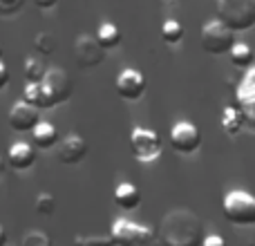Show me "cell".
I'll use <instances>...</instances> for the list:
<instances>
[{"label":"cell","mask_w":255,"mask_h":246,"mask_svg":"<svg viewBox=\"0 0 255 246\" xmlns=\"http://www.w3.org/2000/svg\"><path fill=\"white\" fill-rule=\"evenodd\" d=\"M0 246H7V231L2 224H0Z\"/></svg>","instance_id":"cell-31"},{"label":"cell","mask_w":255,"mask_h":246,"mask_svg":"<svg viewBox=\"0 0 255 246\" xmlns=\"http://www.w3.org/2000/svg\"><path fill=\"white\" fill-rule=\"evenodd\" d=\"M242 127H244L242 112L233 106L224 108V112H222V130H224L229 136H238L240 132H242Z\"/></svg>","instance_id":"cell-19"},{"label":"cell","mask_w":255,"mask_h":246,"mask_svg":"<svg viewBox=\"0 0 255 246\" xmlns=\"http://www.w3.org/2000/svg\"><path fill=\"white\" fill-rule=\"evenodd\" d=\"M184 25H181L179 20H175V18H168V20H163L161 25V38L166 45H179L181 40H184Z\"/></svg>","instance_id":"cell-21"},{"label":"cell","mask_w":255,"mask_h":246,"mask_svg":"<svg viewBox=\"0 0 255 246\" xmlns=\"http://www.w3.org/2000/svg\"><path fill=\"white\" fill-rule=\"evenodd\" d=\"M204 224L188 208H175L159 224V244L161 246H202Z\"/></svg>","instance_id":"cell-1"},{"label":"cell","mask_w":255,"mask_h":246,"mask_svg":"<svg viewBox=\"0 0 255 246\" xmlns=\"http://www.w3.org/2000/svg\"><path fill=\"white\" fill-rule=\"evenodd\" d=\"M88 154V141L79 134H67L65 139H58L56 143V157L65 166H76Z\"/></svg>","instance_id":"cell-11"},{"label":"cell","mask_w":255,"mask_h":246,"mask_svg":"<svg viewBox=\"0 0 255 246\" xmlns=\"http://www.w3.org/2000/svg\"><path fill=\"white\" fill-rule=\"evenodd\" d=\"M20 246H52V240H49V235L43 233V231H27V233L22 235Z\"/></svg>","instance_id":"cell-26"},{"label":"cell","mask_w":255,"mask_h":246,"mask_svg":"<svg viewBox=\"0 0 255 246\" xmlns=\"http://www.w3.org/2000/svg\"><path fill=\"white\" fill-rule=\"evenodd\" d=\"M34 208H36V213H38V215L49 217L54 211H56V199H54L52 193H38Z\"/></svg>","instance_id":"cell-24"},{"label":"cell","mask_w":255,"mask_h":246,"mask_svg":"<svg viewBox=\"0 0 255 246\" xmlns=\"http://www.w3.org/2000/svg\"><path fill=\"white\" fill-rule=\"evenodd\" d=\"M56 2L58 0H34V4L38 9H52V7H56Z\"/></svg>","instance_id":"cell-30"},{"label":"cell","mask_w":255,"mask_h":246,"mask_svg":"<svg viewBox=\"0 0 255 246\" xmlns=\"http://www.w3.org/2000/svg\"><path fill=\"white\" fill-rule=\"evenodd\" d=\"M43 83V90L47 92L52 106H63L72 99V92H74V83H72L70 74L61 67H47L45 72V79L40 81Z\"/></svg>","instance_id":"cell-8"},{"label":"cell","mask_w":255,"mask_h":246,"mask_svg":"<svg viewBox=\"0 0 255 246\" xmlns=\"http://www.w3.org/2000/svg\"><path fill=\"white\" fill-rule=\"evenodd\" d=\"M31 132H34V145L40 150H49L58 143V130L49 121H38V125Z\"/></svg>","instance_id":"cell-16"},{"label":"cell","mask_w":255,"mask_h":246,"mask_svg":"<svg viewBox=\"0 0 255 246\" xmlns=\"http://www.w3.org/2000/svg\"><path fill=\"white\" fill-rule=\"evenodd\" d=\"M2 170H4V159L0 157V172H2Z\"/></svg>","instance_id":"cell-32"},{"label":"cell","mask_w":255,"mask_h":246,"mask_svg":"<svg viewBox=\"0 0 255 246\" xmlns=\"http://www.w3.org/2000/svg\"><path fill=\"white\" fill-rule=\"evenodd\" d=\"M168 143L175 152L179 154H195L202 148V132L195 123L190 121H177L170 127V134H168Z\"/></svg>","instance_id":"cell-7"},{"label":"cell","mask_w":255,"mask_h":246,"mask_svg":"<svg viewBox=\"0 0 255 246\" xmlns=\"http://www.w3.org/2000/svg\"><path fill=\"white\" fill-rule=\"evenodd\" d=\"M106 58V49L99 45V40L94 36H79L74 43V61L79 67L83 70H92V67H99Z\"/></svg>","instance_id":"cell-9"},{"label":"cell","mask_w":255,"mask_h":246,"mask_svg":"<svg viewBox=\"0 0 255 246\" xmlns=\"http://www.w3.org/2000/svg\"><path fill=\"white\" fill-rule=\"evenodd\" d=\"M110 238L115 240V246H161L159 238L150 226L136 224L132 220H117L110 229Z\"/></svg>","instance_id":"cell-4"},{"label":"cell","mask_w":255,"mask_h":246,"mask_svg":"<svg viewBox=\"0 0 255 246\" xmlns=\"http://www.w3.org/2000/svg\"><path fill=\"white\" fill-rule=\"evenodd\" d=\"M163 2H175V0H163Z\"/></svg>","instance_id":"cell-34"},{"label":"cell","mask_w":255,"mask_h":246,"mask_svg":"<svg viewBox=\"0 0 255 246\" xmlns=\"http://www.w3.org/2000/svg\"><path fill=\"white\" fill-rule=\"evenodd\" d=\"M22 101L38 108V110H49V108H54L47 92L43 90V83H27L25 90H22Z\"/></svg>","instance_id":"cell-17"},{"label":"cell","mask_w":255,"mask_h":246,"mask_svg":"<svg viewBox=\"0 0 255 246\" xmlns=\"http://www.w3.org/2000/svg\"><path fill=\"white\" fill-rule=\"evenodd\" d=\"M202 246H229V242H226L222 235H206Z\"/></svg>","instance_id":"cell-28"},{"label":"cell","mask_w":255,"mask_h":246,"mask_svg":"<svg viewBox=\"0 0 255 246\" xmlns=\"http://www.w3.org/2000/svg\"><path fill=\"white\" fill-rule=\"evenodd\" d=\"M9 127L16 132H31L36 125H38L40 121V110L34 106H29V103L25 101H18L11 106V110H9Z\"/></svg>","instance_id":"cell-12"},{"label":"cell","mask_w":255,"mask_h":246,"mask_svg":"<svg viewBox=\"0 0 255 246\" xmlns=\"http://www.w3.org/2000/svg\"><path fill=\"white\" fill-rule=\"evenodd\" d=\"M222 213L233 226H255V195L247 190H231L222 199Z\"/></svg>","instance_id":"cell-3"},{"label":"cell","mask_w":255,"mask_h":246,"mask_svg":"<svg viewBox=\"0 0 255 246\" xmlns=\"http://www.w3.org/2000/svg\"><path fill=\"white\" fill-rule=\"evenodd\" d=\"M7 83H9V70H7V65L0 61V90L7 88Z\"/></svg>","instance_id":"cell-29"},{"label":"cell","mask_w":255,"mask_h":246,"mask_svg":"<svg viewBox=\"0 0 255 246\" xmlns=\"http://www.w3.org/2000/svg\"><path fill=\"white\" fill-rule=\"evenodd\" d=\"M217 20L233 34L255 27V0H217Z\"/></svg>","instance_id":"cell-2"},{"label":"cell","mask_w":255,"mask_h":246,"mask_svg":"<svg viewBox=\"0 0 255 246\" xmlns=\"http://www.w3.org/2000/svg\"><path fill=\"white\" fill-rule=\"evenodd\" d=\"M235 45V34L220 20H211L202 27V49L211 56H229Z\"/></svg>","instance_id":"cell-5"},{"label":"cell","mask_w":255,"mask_h":246,"mask_svg":"<svg viewBox=\"0 0 255 246\" xmlns=\"http://www.w3.org/2000/svg\"><path fill=\"white\" fill-rule=\"evenodd\" d=\"M74 246H115L110 235H76Z\"/></svg>","instance_id":"cell-25"},{"label":"cell","mask_w":255,"mask_h":246,"mask_svg":"<svg viewBox=\"0 0 255 246\" xmlns=\"http://www.w3.org/2000/svg\"><path fill=\"white\" fill-rule=\"evenodd\" d=\"M115 204L124 211H134L141 204V190L130 181H121L115 188Z\"/></svg>","instance_id":"cell-15"},{"label":"cell","mask_w":255,"mask_h":246,"mask_svg":"<svg viewBox=\"0 0 255 246\" xmlns=\"http://www.w3.org/2000/svg\"><path fill=\"white\" fill-rule=\"evenodd\" d=\"M2 52H4V49H2V45H0V61H2Z\"/></svg>","instance_id":"cell-33"},{"label":"cell","mask_w":255,"mask_h":246,"mask_svg":"<svg viewBox=\"0 0 255 246\" xmlns=\"http://www.w3.org/2000/svg\"><path fill=\"white\" fill-rule=\"evenodd\" d=\"M117 94H119L124 101H139L145 92V76L141 74L139 70H132V67H126V70L119 72L115 81Z\"/></svg>","instance_id":"cell-10"},{"label":"cell","mask_w":255,"mask_h":246,"mask_svg":"<svg viewBox=\"0 0 255 246\" xmlns=\"http://www.w3.org/2000/svg\"><path fill=\"white\" fill-rule=\"evenodd\" d=\"M161 136L148 127H134L130 134L132 157L139 163H152L161 157Z\"/></svg>","instance_id":"cell-6"},{"label":"cell","mask_w":255,"mask_h":246,"mask_svg":"<svg viewBox=\"0 0 255 246\" xmlns=\"http://www.w3.org/2000/svg\"><path fill=\"white\" fill-rule=\"evenodd\" d=\"M229 56L233 67H238V70H249V67H253V61H255L253 49L244 43H235L233 49L229 52Z\"/></svg>","instance_id":"cell-20"},{"label":"cell","mask_w":255,"mask_h":246,"mask_svg":"<svg viewBox=\"0 0 255 246\" xmlns=\"http://www.w3.org/2000/svg\"><path fill=\"white\" fill-rule=\"evenodd\" d=\"M45 72H47V67H45V63L40 61V58L36 56H29L25 61V67H22V74H25V81L27 83H40V81L45 79Z\"/></svg>","instance_id":"cell-22"},{"label":"cell","mask_w":255,"mask_h":246,"mask_svg":"<svg viewBox=\"0 0 255 246\" xmlns=\"http://www.w3.org/2000/svg\"><path fill=\"white\" fill-rule=\"evenodd\" d=\"M25 0H0V13L2 16H13L16 11H20Z\"/></svg>","instance_id":"cell-27"},{"label":"cell","mask_w":255,"mask_h":246,"mask_svg":"<svg viewBox=\"0 0 255 246\" xmlns=\"http://www.w3.org/2000/svg\"><path fill=\"white\" fill-rule=\"evenodd\" d=\"M238 103H240V112H242L244 125H249L251 130H255V67L247 74V79L242 81L238 90Z\"/></svg>","instance_id":"cell-13"},{"label":"cell","mask_w":255,"mask_h":246,"mask_svg":"<svg viewBox=\"0 0 255 246\" xmlns=\"http://www.w3.org/2000/svg\"><path fill=\"white\" fill-rule=\"evenodd\" d=\"M7 161L13 170H29L36 163V150L34 145H29L27 141H13L9 145Z\"/></svg>","instance_id":"cell-14"},{"label":"cell","mask_w":255,"mask_h":246,"mask_svg":"<svg viewBox=\"0 0 255 246\" xmlns=\"http://www.w3.org/2000/svg\"><path fill=\"white\" fill-rule=\"evenodd\" d=\"M34 49L38 54H43V56H49V54L56 49V38H54L49 31H40L34 38Z\"/></svg>","instance_id":"cell-23"},{"label":"cell","mask_w":255,"mask_h":246,"mask_svg":"<svg viewBox=\"0 0 255 246\" xmlns=\"http://www.w3.org/2000/svg\"><path fill=\"white\" fill-rule=\"evenodd\" d=\"M94 38L99 40V45H101L103 49H115L121 45V29L115 22H101Z\"/></svg>","instance_id":"cell-18"}]
</instances>
